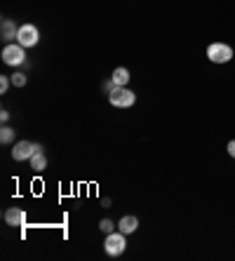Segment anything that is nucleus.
I'll use <instances>...</instances> for the list:
<instances>
[{"mask_svg":"<svg viewBox=\"0 0 235 261\" xmlns=\"http://www.w3.org/2000/svg\"><path fill=\"white\" fill-rule=\"evenodd\" d=\"M2 62L7 64V66H21V64H26V54H24V47L14 45V43H7L5 50H2Z\"/></svg>","mask_w":235,"mask_h":261,"instance_id":"3","label":"nucleus"},{"mask_svg":"<svg viewBox=\"0 0 235 261\" xmlns=\"http://www.w3.org/2000/svg\"><path fill=\"white\" fill-rule=\"evenodd\" d=\"M127 247V240H125V233H109L106 235V243H104V250L109 257H120V254L125 252Z\"/></svg>","mask_w":235,"mask_h":261,"instance_id":"4","label":"nucleus"},{"mask_svg":"<svg viewBox=\"0 0 235 261\" xmlns=\"http://www.w3.org/2000/svg\"><path fill=\"white\" fill-rule=\"evenodd\" d=\"M0 120H2V123H7V120H9V113H7V111H0Z\"/></svg>","mask_w":235,"mask_h":261,"instance_id":"18","label":"nucleus"},{"mask_svg":"<svg viewBox=\"0 0 235 261\" xmlns=\"http://www.w3.org/2000/svg\"><path fill=\"white\" fill-rule=\"evenodd\" d=\"M17 33H19V26L12 21V19H2V26H0V38L5 43H12L17 40Z\"/></svg>","mask_w":235,"mask_h":261,"instance_id":"7","label":"nucleus"},{"mask_svg":"<svg viewBox=\"0 0 235 261\" xmlns=\"http://www.w3.org/2000/svg\"><path fill=\"white\" fill-rule=\"evenodd\" d=\"M116 87H118V85H116V82H113V78H111V80H106V82H104V92H106V94H111V92L116 90Z\"/></svg>","mask_w":235,"mask_h":261,"instance_id":"16","label":"nucleus"},{"mask_svg":"<svg viewBox=\"0 0 235 261\" xmlns=\"http://www.w3.org/2000/svg\"><path fill=\"white\" fill-rule=\"evenodd\" d=\"M38 40H40V33H38V28L33 24H21L19 26L17 43L21 47H33V45H38Z\"/></svg>","mask_w":235,"mask_h":261,"instance_id":"5","label":"nucleus"},{"mask_svg":"<svg viewBox=\"0 0 235 261\" xmlns=\"http://www.w3.org/2000/svg\"><path fill=\"white\" fill-rule=\"evenodd\" d=\"M38 151H43V146H40V144H31V141H19V144H14L12 158H14L17 162H24V160H31V155L38 153Z\"/></svg>","mask_w":235,"mask_h":261,"instance_id":"6","label":"nucleus"},{"mask_svg":"<svg viewBox=\"0 0 235 261\" xmlns=\"http://www.w3.org/2000/svg\"><path fill=\"white\" fill-rule=\"evenodd\" d=\"M9 85H12V78L9 75H0V94H5L9 90Z\"/></svg>","mask_w":235,"mask_h":261,"instance_id":"15","label":"nucleus"},{"mask_svg":"<svg viewBox=\"0 0 235 261\" xmlns=\"http://www.w3.org/2000/svg\"><path fill=\"white\" fill-rule=\"evenodd\" d=\"M207 57H209V62H214V64H228L233 59V47L226 45V43H212L207 47Z\"/></svg>","mask_w":235,"mask_h":261,"instance_id":"1","label":"nucleus"},{"mask_svg":"<svg viewBox=\"0 0 235 261\" xmlns=\"http://www.w3.org/2000/svg\"><path fill=\"white\" fill-rule=\"evenodd\" d=\"M31 170H33V172L47 170V158H45V153H43V151H38V153L31 155Z\"/></svg>","mask_w":235,"mask_h":261,"instance_id":"10","label":"nucleus"},{"mask_svg":"<svg viewBox=\"0 0 235 261\" xmlns=\"http://www.w3.org/2000/svg\"><path fill=\"white\" fill-rule=\"evenodd\" d=\"M136 228H139V219H136V216H132V214L122 216V219L118 221V231H120V233H125V235L134 233Z\"/></svg>","mask_w":235,"mask_h":261,"instance_id":"9","label":"nucleus"},{"mask_svg":"<svg viewBox=\"0 0 235 261\" xmlns=\"http://www.w3.org/2000/svg\"><path fill=\"white\" fill-rule=\"evenodd\" d=\"M228 155L235 158V139H233V141H228Z\"/></svg>","mask_w":235,"mask_h":261,"instance_id":"17","label":"nucleus"},{"mask_svg":"<svg viewBox=\"0 0 235 261\" xmlns=\"http://www.w3.org/2000/svg\"><path fill=\"white\" fill-rule=\"evenodd\" d=\"M5 221L7 226H26V212L19 207H9L5 212Z\"/></svg>","mask_w":235,"mask_h":261,"instance_id":"8","label":"nucleus"},{"mask_svg":"<svg viewBox=\"0 0 235 261\" xmlns=\"http://www.w3.org/2000/svg\"><path fill=\"white\" fill-rule=\"evenodd\" d=\"M12 139H14V130L7 125H2V130H0V141H2V144H12Z\"/></svg>","mask_w":235,"mask_h":261,"instance_id":"12","label":"nucleus"},{"mask_svg":"<svg viewBox=\"0 0 235 261\" xmlns=\"http://www.w3.org/2000/svg\"><path fill=\"white\" fill-rule=\"evenodd\" d=\"M111 78H113V82H116L118 87H127V82H129V71L120 66V68H116V71H113V75H111Z\"/></svg>","mask_w":235,"mask_h":261,"instance_id":"11","label":"nucleus"},{"mask_svg":"<svg viewBox=\"0 0 235 261\" xmlns=\"http://www.w3.org/2000/svg\"><path fill=\"white\" fill-rule=\"evenodd\" d=\"M99 228H101V231H104L106 235H109V233H113V228H116V224H113L111 219H101V221H99Z\"/></svg>","mask_w":235,"mask_h":261,"instance_id":"13","label":"nucleus"},{"mask_svg":"<svg viewBox=\"0 0 235 261\" xmlns=\"http://www.w3.org/2000/svg\"><path fill=\"white\" fill-rule=\"evenodd\" d=\"M109 101L116 108H129V106H134L136 94L132 90H127V87H116V90L109 94Z\"/></svg>","mask_w":235,"mask_h":261,"instance_id":"2","label":"nucleus"},{"mask_svg":"<svg viewBox=\"0 0 235 261\" xmlns=\"http://www.w3.org/2000/svg\"><path fill=\"white\" fill-rule=\"evenodd\" d=\"M12 85H14V87H24V85H26V75H24V73H14V75H12Z\"/></svg>","mask_w":235,"mask_h":261,"instance_id":"14","label":"nucleus"}]
</instances>
